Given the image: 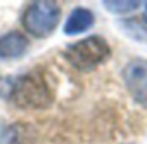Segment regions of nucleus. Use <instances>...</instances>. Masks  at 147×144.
Instances as JSON below:
<instances>
[{"instance_id":"obj_1","label":"nucleus","mask_w":147,"mask_h":144,"mask_svg":"<svg viewBox=\"0 0 147 144\" xmlns=\"http://www.w3.org/2000/svg\"><path fill=\"white\" fill-rule=\"evenodd\" d=\"M111 45L100 35L85 37L64 50V59L82 73H88L111 57Z\"/></svg>"},{"instance_id":"obj_2","label":"nucleus","mask_w":147,"mask_h":144,"mask_svg":"<svg viewBox=\"0 0 147 144\" xmlns=\"http://www.w3.org/2000/svg\"><path fill=\"white\" fill-rule=\"evenodd\" d=\"M5 96L19 108H45L52 103V90L38 75L16 77L9 84Z\"/></svg>"},{"instance_id":"obj_3","label":"nucleus","mask_w":147,"mask_h":144,"mask_svg":"<svg viewBox=\"0 0 147 144\" xmlns=\"http://www.w3.org/2000/svg\"><path fill=\"white\" fill-rule=\"evenodd\" d=\"M61 5L52 0H36L26 5L23 12L24 30L36 38H47L52 35L61 21Z\"/></svg>"},{"instance_id":"obj_4","label":"nucleus","mask_w":147,"mask_h":144,"mask_svg":"<svg viewBox=\"0 0 147 144\" xmlns=\"http://www.w3.org/2000/svg\"><path fill=\"white\" fill-rule=\"evenodd\" d=\"M123 82L133 101L147 106V59H131L123 69Z\"/></svg>"},{"instance_id":"obj_5","label":"nucleus","mask_w":147,"mask_h":144,"mask_svg":"<svg viewBox=\"0 0 147 144\" xmlns=\"http://www.w3.org/2000/svg\"><path fill=\"white\" fill-rule=\"evenodd\" d=\"M30 42L21 31H7L0 37V61H14L28 52Z\"/></svg>"},{"instance_id":"obj_6","label":"nucleus","mask_w":147,"mask_h":144,"mask_svg":"<svg viewBox=\"0 0 147 144\" xmlns=\"http://www.w3.org/2000/svg\"><path fill=\"white\" fill-rule=\"evenodd\" d=\"M95 23V16L88 7H75L64 23V33L69 37L88 31Z\"/></svg>"},{"instance_id":"obj_7","label":"nucleus","mask_w":147,"mask_h":144,"mask_svg":"<svg viewBox=\"0 0 147 144\" xmlns=\"http://www.w3.org/2000/svg\"><path fill=\"white\" fill-rule=\"evenodd\" d=\"M118 28L131 40L138 43H147V23L137 18H128L118 21Z\"/></svg>"},{"instance_id":"obj_8","label":"nucleus","mask_w":147,"mask_h":144,"mask_svg":"<svg viewBox=\"0 0 147 144\" xmlns=\"http://www.w3.org/2000/svg\"><path fill=\"white\" fill-rule=\"evenodd\" d=\"M102 5L113 14H128L140 7L138 0H104Z\"/></svg>"},{"instance_id":"obj_9","label":"nucleus","mask_w":147,"mask_h":144,"mask_svg":"<svg viewBox=\"0 0 147 144\" xmlns=\"http://www.w3.org/2000/svg\"><path fill=\"white\" fill-rule=\"evenodd\" d=\"M144 21L147 23V2L144 4Z\"/></svg>"}]
</instances>
